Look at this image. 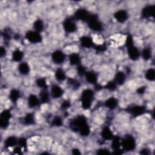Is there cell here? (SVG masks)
Returning <instances> with one entry per match:
<instances>
[{"label":"cell","mask_w":155,"mask_h":155,"mask_svg":"<svg viewBox=\"0 0 155 155\" xmlns=\"http://www.w3.org/2000/svg\"><path fill=\"white\" fill-rule=\"evenodd\" d=\"M94 96V92L91 89H86L81 94L82 107L84 109L87 110L91 107L92 100Z\"/></svg>","instance_id":"obj_1"},{"label":"cell","mask_w":155,"mask_h":155,"mask_svg":"<svg viewBox=\"0 0 155 155\" xmlns=\"http://www.w3.org/2000/svg\"><path fill=\"white\" fill-rule=\"evenodd\" d=\"M87 119L84 115L78 116L70 123L71 129L74 131H79L80 129L87 124Z\"/></svg>","instance_id":"obj_2"},{"label":"cell","mask_w":155,"mask_h":155,"mask_svg":"<svg viewBox=\"0 0 155 155\" xmlns=\"http://www.w3.org/2000/svg\"><path fill=\"white\" fill-rule=\"evenodd\" d=\"M87 22L90 29L96 32H100L103 30L102 23L98 19V16L96 15L90 14Z\"/></svg>","instance_id":"obj_3"},{"label":"cell","mask_w":155,"mask_h":155,"mask_svg":"<svg viewBox=\"0 0 155 155\" xmlns=\"http://www.w3.org/2000/svg\"><path fill=\"white\" fill-rule=\"evenodd\" d=\"M121 145L124 150L127 151H131L134 150L136 147V142L134 138L131 135L125 136L121 142Z\"/></svg>","instance_id":"obj_4"},{"label":"cell","mask_w":155,"mask_h":155,"mask_svg":"<svg viewBox=\"0 0 155 155\" xmlns=\"http://www.w3.org/2000/svg\"><path fill=\"white\" fill-rule=\"evenodd\" d=\"M27 40L33 44L40 43L42 41V36L39 32L36 31H29L26 34Z\"/></svg>","instance_id":"obj_5"},{"label":"cell","mask_w":155,"mask_h":155,"mask_svg":"<svg viewBox=\"0 0 155 155\" xmlns=\"http://www.w3.org/2000/svg\"><path fill=\"white\" fill-rule=\"evenodd\" d=\"M127 110L134 117H137L141 115H142L145 113L146 107L142 106H135L130 108H128Z\"/></svg>","instance_id":"obj_6"},{"label":"cell","mask_w":155,"mask_h":155,"mask_svg":"<svg viewBox=\"0 0 155 155\" xmlns=\"http://www.w3.org/2000/svg\"><path fill=\"white\" fill-rule=\"evenodd\" d=\"M52 59L56 64H61L66 60V55L61 50H56L52 55Z\"/></svg>","instance_id":"obj_7"},{"label":"cell","mask_w":155,"mask_h":155,"mask_svg":"<svg viewBox=\"0 0 155 155\" xmlns=\"http://www.w3.org/2000/svg\"><path fill=\"white\" fill-rule=\"evenodd\" d=\"M63 27L65 31L67 33H73L77 29L76 24L72 19L68 18L66 19L63 23Z\"/></svg>","instance_id":"obj_8"},{"label":"cell","mask_w":155,"mask_h":155,"mask_svg":"<svg viewBox=\"0 0 155 155\" xmlns=\"http://www.w3.org/2000/svg\"><path fill=\"white\" fill-rule=\"evenodd\" d=\"M121 145V142L120 141V138L118 137V136L113 137L112 139L111 147L114 150V154H120L122 153V152L120 151Z\"/></svg>","instance_id":"obj_9"},{"label":"cell","mask_w":155,"mask_h":155,"mask_svg":"<svg viewBox=\"0 0 155 155\" xmlns=\"http://www.w3.org/2000/svg\"><path fill=\"white\" fill-rule=\"evenodd\" d=\"M127 52L129 58L133 61L138 60L140 56V53L138 49L134 46L127 47Z\"/></svg>","instance_id":"obj_10"},{"label":"cell","mask_w":155,"mask_h":155,"mask_svg":"<svg viewBox=\"0 0 155 155\" xmlns=\"http://www.w3.org/2000/svg\"><path fill=\"white\" fill-rule=\"evenodd\" d=\"M90 15V13L84 9H80L77 10L75 13V17L80 20L83 21H87V19Z\"/></svg>","instance_id":"obj_11"},{"label":"cell","mask_w":155,"mask_h":155,"mask_svg":"<svg viewBox=\"0 0 155 155\" xmlns=\"http://www.w3.org/2000/svg\"><path fill=\"white\" fill-rule=\"evenodd\" d=\"M114 16L116 20L120 23H124L125 21L127 20L128 17L127 12L124 10H120L118 12H116L114 13Z\"/></svg>","instance_id":"obj_12"},{"label":"cell","mask_w":155,"mask_h":155,"mask_svg":"<svg viewBox=\"0 0 155 155\" xmlns=\"http://www.w3.org/2000/svg\"><path fill=\"white\" fill-rule=\"evenodd\" d=\"M154 11V6L148 5L145 6L142 10V17L144 18H149L153 16Z\"/></svg>","instance_id":"obj_13"},{"label":"cell","mask_w":155,"mask_h":155,"mask_svg":"<svg viewBox=\"0 0 155 155\" xmlns=\"http://www.w3.org/2000/svg\"><path fill=\"white\" fill-rule=\"evenodd\" d=\"M80 43L81 46L85 48L89 49V48L93 47L94 46L92 39L87 36H82L80 38Z\"/></svg>","instance_id":"obj_14"},{"label":"cell","mask_w":155,"mask_h":155,"mask_svg":"<svg viewBox=\"0 0 155 155\" xmlns=\"http://www.w3.org/2000/svg\"><path fill=\"white\" fill-rule=\"evenodd\" d=\"M63 90L59 86L54 85L52 87L51 94L52 98L55 99L59 98L63 95Z\"/></svg>","instance_id":"obj_15"},{"label":"cell","mask_w":155,"mask_h":155,"mask_svg":"<svg viewBox=\"0 0 155 155\" xmlns=\"http://www.w3.org/2000/svg\"><path fill=\"white\" fill-rule=\"evenodd\" d=\"M125 75L124 73L123 72H118L116 74L114 77V82L117 84V85H123L125 81Z\"/></svg>","instance_id":"obj_16"},{"label":"cell","mask_w":155,"mask_h":155,"mask_svg":"<svg viewBox=\"0 0 155 155\" xmlns=\"http://www.w3.org/2000/svg\"><path fill=\"white\" fill-rule=\"evenodd\" d=\"M86 79L90 84L96 85L97 84V76L93 72H86Z\"/></svg>","instance_id":"obj_17"},{"label":"cell","mask_w":155,"mask_h":155,"mask_svg":"<svg viewBox=\"0 0 155 155\" xmlns=\"http://www.w3.org/2000/svg\"><path fill=\"white\" fill-rule=\"evenodd\" d=\"M70 64L72 66H79L81 63V58L77 53H72L69 57Z\"/></svg>","instance_id":"obj_18"},{"label":"cell","mask_w":155,"mask_h":155,"mask_svg":"<svg viewBox=\"0 0 155 155\" xmlns=\"http://www.w3.org/2000/svg\"><path fill=\"white\" fill-rule=\"evenodd\" d=\"M101 137L105 140H111L114 137L112 131L108 127H105L103 129L101 132Z\"/></svg>","instance_id":"obj_19"},{"label":"cell","mask_w":155,"mask_h":155,"mask_svg":"<svg viewBox=\"0 0 155 155\" xmlns=\"http://www.w3.org/2000/svg\"><path fill=\"white\" fill-rule=\"evenodd\" d=\"M118 100L114 98H110L107 100L105 101L104 106L110 109V110H113L114 109L118 106Z\"/></svg>","instance_id":"obj_20"},{"label":"cell","mask_w":155,"mask_h":155,"mask_svg":"<svg viewBox=\"0 0 155 155\" xmlns=\"http://www.w3.org/2000/svg\"><path fill=\"white\" fill-rule=\"evenodd\" d=\"M39 101L38 97L35 94H30L28 99V105L30 108H33L39 104Z\"/></svg>","instance_id":"obj_21"},{"label":"cell","mask_w":155,"mask_h":155,"mask_svg":"<svg viewBox=\"0 0 155 155\" xmlns=\"http://www.w3.org/2000/svg\"><path fill=\"white\" fill-rule=\"evenodd\" d=\"M18 140L17 138L15 137H10L6 139L4 142L5 147L6 148H9L15 146L18 144Z\"/></svg>","instance_id":"obj_22"},{"label":"cell","mask_w":155,"mask_h":155,"mask_svg":"<svg viewBox=\"0 0 155 155\" xmlns=\"http://www.w3.org/2000/svg\"><path fill=\"white\" fill-rule=\"evenodd\" d=\"M23 53L19 50H15L12 53V60L15 62H19L23 60Z\"/></svg>","instance_id":"obj_23"},{"label":"cell","mask_w":155,"mask_h":155,"mask_svg":"<svg viewBox=\"0 0 155 155\" xmlns=\"http://www.w3.org/2000/svg\"><path fill=\"white\" fill-rule=\"evenodd\" d=\"M23 123L25 125H30L35 123V118L32 113H27L23 119Z\"/></svg>","instance_id":"obj_24"},{"label":"cell","mask_w":155,"mask_h":155,"mask_svg":"<svg viewBox=\"0 0 155 155\" xmlns=\"http://www.w3.org/2000/svg\"><path fill=\"white\" fill-rule=\"evenodd\" d=\"M18 70L20 73L24 75H26L30 72V67L26 63H22L19 65Z\"/></svg>","instance_id":"obj_25"},{"label":"cell","mask_w":155,"mask_h":155,"mask_svg":"<svg viewBox=\"0 0 155 155\" xmlns=\"http://www.w3.org/2000/svg\"><path fill=\"white\" fill-rule=\"evenodd\" d=\"M40 101L43 104H46L48 103L50 100L49 98V94L48 93L46 89H43L40 94Z\"/></svg>","instance_id":"obj_26"},{"label":"cell","mask_w":155,"mask_h":155,"mask_svg":"<svg viewBox=\"0 0 155 155\" xmlns=\"http://www.w3.org/2000/svg\"><path fill=\"white\" fill-rule=\"evenodd\" d=\"M55 77L58 81H63L65 80L66 76L63 69H58L55 72Z\"/></svg>","instance_id":"obj_27"},{"label":"cell","mask_w":155,"mask_h":155,"mask_svg":"<svg viewBox=\"0 0 155 155\" xmlns=\"http://www.w3.org/2000/svg\"><path fill=\"white\" fill-rule=\"evenodd\" d=\"M33 28L37 32H41L44 29V23L41 19H37L33 23Z\"/></svg>","instance_id":"obj_28"},{"label":"cell","mask_w":155,"mask_h":155,"mask_svg":"<svg viewBox=\"0 0 155 155\" xmlns=\"http://www.w3.org/2000/svg\"><path fill=\"white\" fill-rule=\"evenodd\" d=\"M10 99L13 102H16L20 97V93L16 89H12L9 94Z\"/></svg>","instance_id":"obj_29"},{"label":"cell","mask_w":155,"mask_h":155,"mask_svg":"<svg viewBox=\"0 0 155 155\" xmlns=\"http://www.w3.org/2000/svg\"><path fill=\"white\" fill-rule=\"evenodd\" d=\"M79 133L82 137H88L90 133V128L88 124H86L83 126L79 130Z\"/></svg>","instance_id":"obj_30"},{"label":"cell","mask_w":155,"mask_h":155,"mask_svg":"<svg viewBox=\"0 0 155 155\" xmlns=\"http://www.w3.org/2000/svg\"><path fill=\"white\" fill-rule=\"evenodd\" d=\"M145 78L150 81H153L155 79V71L153 69H148L145 73Z\"/></svg>","instance_id":"obj_31"},{"label":"cell","mask_w":155,"mask_h":155,"mask_svg":"<svg viewBox=\"0 0 155 155\" xmlns=\"http://www.w3.org/2000/svg\"><path fill=\"white\" fill-rule=\"evenodd\" d=\"M36 85L38 87L42 88L43 89H47V85L46 83V80L44 78H39L36 81Z\"/></svg>","instance_id":"obj_32"},{"label":"cell","mask_w":155,"mask_h":155,"mask_svg":"<svg viewBox=\"0 0 155 155\" xmlns=\"http://www.w3.org/2000/svg\"><path fill=\"white\" fill-rule=\"evenodd\" d=\"M63 124L62 118L59 116H56L52 121V125L54 127H60Z\"/></svg>","instance_id":"obj_33"},{"label":"cell","mask_w":155,"mask_h":155,"mask_svg":"<svg viewBox=\"0 0 155 155\" xmlns=\"http://www.w3.org/2000/svg\"><path fill=\"white\" fill-rule=\"evenodd\" d=\"M142 56L144 60H148L151 57V52L149 48H145L142 52Z\"/></svg>","instance_id":"obj_34"},{"label":"cell","mask_w":155,"mask_h":155,"mask_svg":"<svg viewBox=\"0 0 155 155\" xmlns=\"http://www.w3.org/2000/svg\"><path fill=\"white\" fill-rule=\"evenodd\" d=\"M67 83L71 86L72 87L73 89H79L80 87V83L78 81H77L75 79L73 78H69L68 81H67Z\"/></svg>","instance_id":"obj_35"},{"label":"cell","mask_w":155,"mask_h":155,"mask_svg":"<svg viewBox=\"0 0 155 155\" xmlns=\"http://www.w3.org/2000/svg\"><path fill=\"white\" fill-rule=\"evenodd\" d=\"M11 116L12 114L10 111L7 110H4L3 111H2L1 114H0V118L7 121H9V120L11 118Z\"/></svg>","instance_id":"obj_36"},{"label":"cell","mask_w":155,"mask_h":155,"mask_svg":"<svg viewBox=\"0 0 155 155\" xmlns=\"http://www.w3.org/2000/svg\"><path fill=\"white\" fill-rule=\"evenodd\" d=\"M116 87H117V84L114 82V81L108 82L107 84L105 86V89L110 91H113L116 90Z\"/></svg>","instance_id":"obj_37"},{"label":"cell","mask_w":155,"mask_h":155,"mask_svg":"<svg viewBox=\"0 0 155 155\" xmlns=\"http://www.w3.org/2000/svg\"><path fill=\"white\" fill-rule=\"evenodd\" d=\"M18 144L19 147H21V148H26L27 147V140L26 138H21L20 139L18 140Z\"/></svg>","instance_id":"obj_38"},{"label":"cell","mask_w":155,"mask_h":155,"mask_svg":"<svg viewBox=\"0 0 155 155\" xmlns=\"http://www.w3.org/2000/svg\"><path fill=\"white\" fill-rule=\"evenodd\" d=\"M77 72H78V75H80V76L84 75L86 74V69H85V67L84 66H83L81 65L78 66Z\"/></svg>","instance_id":"obj_39"},{"label":"cell","mask_w":155,"mask_h":155,"mask_svg":"<svg viewBox=\"0 0 155 155\" xmlns=\"http://www.w3.org/2000/svg\"><path fill=\"white\" fill-rule=\"evenodd\" d=\"M125 46L127 47H129L130 46H133V37L131 35H128L126 39V41H125Z\"/></svg>","instance_id":"obj_40"},{"label":"cell","mask_w":155,"mask_h":155,"mask_svg":"<svg viewBox=\"0 0 155 155\" xmlns=\"http://www.w3.org/2000/svg\"><path fill=\"white\" fill-rule=\"evenodd\" d=\"M9 125V121L0 118V127L1 128H6Z\"/></svg>","instance_id":"obj_41"},{"label":"cell","mask_w":155,"mask_h":155,"mask_svg":"<svg viewBox=\"0 0 155 155\" xmlns=\"http://www.w3.org/2000/svg\"><path fill=\"white\" fill-rule=\"evenodd\" d=\"M96 153L100 155H104V154H110V152L108 149L106 148H100L96 152Z\"/></svg>","instance_id":"obj_42"},{"label":"cell","mask_w":155,"mask_h":155,"mask_svg":"<svg viewBox=\"0 0 155 155\" xmlns=\"http://www.w3.org/2000/svg\"><path fill=\"white\" fill-rule=\"evenodd\" d=\"M94 48H95V50L97 51V52H104L106 50V46L104 45V44H103V45H99V46H96L95 47H94Z\"/></svg>","instance_id":"obj_43"},{"label":"cell","mask_w":155,"mask_h":155,"mask_svg":"<svg viewBox=\"0 0 155 155\" xmlns=\"http://www.w3.org/2000/svg\"><path fill=\"white\" fill-rule=\"evenodd\" d=\"M70 107V103L68 101H65L61 104V108L63 109V110L67 109Z\"/></svg>","instance_id":"obj_44"},{"label":"cell","mask_w":155,"mask_h":155,"mask_svg":"<svg viewBox=\"0 0 155 155\" xmlns=\"http://www.w3.org/2000/svg\"><path fill=\"white\" fill-rule=\"evenodd\" d=\"M3 36L4 37V40H10V38H11L10 35L6 30H4V32L3 33Z\"/></svg>","instance_id":"obj_45"},{"label":"cell","mask_w":155,"mask_h":155,"mask_svg":"<svg viewBox=\"0 0 155 155\" xmlns=\"http://www.w3.org/2000/svg\"><path fill=\"white\" fill-rule=\"evenodd\" d=\"M21 147H16L14 150L13 151L15 154H21L22 152H21Z\"/></svg>","instance_id":"obj_46"},{"label":"cell","mask_w":155,"mask_h":155,"mask_svg":"<svg viewBox=\"0 0 155 155\" xmlns=\"http://www.w3.org/2000/svg\"><path fill=\"white\" fill-rule=\"evenodd\" d=\"M6 50L5 48L3 47H1V49H0V56H1V57L2 58L4 55H6Z\"/></svg>","instance_id":"obj_47"},{"label":"cell","mask_w":155,"mask_h":155,"mask_svg":"<svg viewBox=\"0 0 155 155\" xmlns=\"http://www.w3.org/2000/svg\"><path fill=\"white\" fill-rule=\"evenodd\" d=\"M145 87H140L138 90H137V93L139 94H143L145 92Z\"/></svg>","instance_id":"obj_48"},{"label":"cell","mask_w":155,"mask_h":155,"mask_svg":"<svg viewBox=\"0 0 155 155\" xmlns=\"http://www.w3.org/2000/svg\"><path fill=\"white\" fill-rule=\"evenodd\" d=\"M140 153L142 154H144V155L145 154L148 155V154H150V151L147 148H144V149L142 150V151L140 152Z\"/></svg>","instance_id":"obj_49"},{"label":"cell","mask_w":155,"mask_h":155,"mask_svg":"<svg viewBox=\"0 0 155 155\" xmlns=\"http://www.w3.org/2000/svg\"><path fill=\"white\" fill-rule=\"evenodd\" d=\"M72 153L73 154H76V155H78V154H81V152L80 151L77 149V148H74L72 150Z\"/></svg>","instance_id":"obj_50"}]
</instances>
